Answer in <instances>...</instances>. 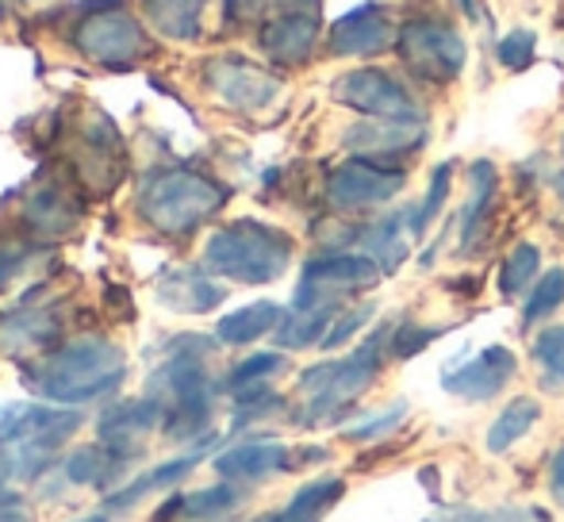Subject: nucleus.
<instances>
[{
    "mask_svg": "<svg viewBox=\"0 0 564 522\" xmlns=\"http://www.w3.org/2000/svg\"><path fill=\"white\" fill-rule=\"evenodd\" d=\"M127 373V358L116 342L108 338H74V342L58 346L54 354H46L43 361L28 366L23 381L35 395L51 403H93L100 395L116 392L119 381Z\"/></svg>",
    "mask_w": 564,
    "mask_h": 522,
    "instance_id": "1",
    "label": "nucleus"
},
{
    "mask_svg": "<svg viewBox=\"0 0 564 522\" xmlns=\"http://www.w3.org/2000/svg\"><path fill=\"white\" fill-rule=\"evenodd\" d=\"M388 342H392V327H380V330H372L354 354H346V358L304 369V377H300L304 407L296 411V426L335 423L357 395L369 392L380 373V358H384Z\"/></svg>",
    "mask_w": 564,
    "mask_h": 522,
    "instance_id": "2",
    "label": "nucleus"
},
{
    "mask_svg": "<svg viewBox=\"0 0 564 522\" xmlns=\"http://www.w3.org/2000/svg\"><path fill=\"white\" fill-rule=\"evenodd\" d=\"M227 204V188L196 170H158L139 193V211L158 235L185 239Z\"/></svg>",
    "mask_w": 564,
    "mask_h": 522,
    "instance_id": "3",
    "label": "nucleus"
},
{
    "mask_svg": "<svg viewBox=\"0 0 564 522\" xmlns=\"http://www.w3.org/2000/svg\"><path fill=\"white\" fill-rule=\"evenodd\" d=\"M204 350H212L204 338H185L177 354L154 373V400L162 403V423L170 438H196L208 431L212 423V389L208 366H204Z\"/></svg>",
    "mask_w": 564,
    "mask_h": 522,
    "instance_id": "4",
    "label": "nucleus"
},
{
    "mask_svg": "<svg viewBox=\"0 0 564 522\" xmlns=\"http://www.w3.org/2000/svg\"><path fill=\"white\" fill-rule=\"evenodd\" d=\"M292 239L281 227L258 224V219H238L219 227L204 247V265L212 273L238 284H269L289 269Z\"/></svg>",
    "mask_w": 564,
    "mask_h": 522,
    "instance_id": "5",
    "label": "nucleus"
},
{
    "mask_svg": "<svg viewBox=\"0 0 564 522\" xmlns=\"http://www.w3.org/2000/svg\"><path fill=\"white\" fill-rule=\"evenodd\" d=\"M77 426H82L77 411L31 407V403L0 411V449L8 454L12 477L20 480L39 477L46 465H54L58 449L74 438Z\"/></svg>",
    "mask_w": 564,
    "mask_h": 522,
    "instance_id": "6",
    "label": "nucleus"
},
{
    "mask_svg": "<svg viewBox=\"0 0 564 522\" xmlns=\"http://www.w3.org/2000/svg\"><path fill=\"white\" fill-rule=\"evenodd\" d=\"M384 276V269L365 254H346V250H335V254H319L304 265V276H300V289L292 307L304 312V307H330L354 292H365Z\"/></svg>",
    "mask_w": 564,
    "mask_h": 522,
    "instance_id": "7",
    "label": "nucleus"
},
{
    "mask_svg": "<svg viewBox=\"0 0 564 522\" xmlns=\"http://www.w3.org/2000/svg\"><path fill=\"white\" fill-rule=\"evenodd\" d=\"M400 54L408 69L426 81H453L465 69V39L442 20H411L400 31Z\"/></svg>",
    "mask_w": 564,
    "mask_h": 522,
    "instance_id": "8",
    "label": "nucleus"
},
{
    "mask_svg": "<svg viewBox=\"0 0 564 522\" xmlns=\"http://www.w3.org/2000/svg\"><path fill=\"white\" fill-rule=\"evenodd\" d=\"M403 185H408V173L395 165L372 162V157H349L346 165L330 173L327 200L335 211H369L400 196Z\"/></svg>",
    "mask_w": 564,
    "mask_h": 522,
    "instance_id": "9",
    "label": "nucleus"
},
{
    "mask_svg": "<svg viewBox=\"0 0 564 522\" xmlns=\"http://www.w3.org/2000/svg\"><path fill=\"white\" fill-rule=\"evenodd\" d=\"M77 46H82L85 58L123 69L147 54V35H142L139 20L123 8H97L77 28Z\"/></svg>",
    "mask_w": 564,
    "mask_h": 522,
    "instance_id": "10",
    "label": "nucleus"
},
{
    "mask_svg": "<svg viewBox=\"0 0 564 522\" xmlns=\"http://www.w3.org/2000/svg\"><path fill=\"white\" fill-rule=\"evenodd\" d=\"M335 100L365 112L369 120H423V108L415 105V97L384 69L341 74L335 81Z\"/></svg>",
    "mask_w": 564,
    "mask_h": 522,
    "instance_id": "11",
    "label": "nucleus"
},
{
    "mask_svg": "<svg viewBox=\"0 0 564 522\" xmlns=\"http://www.w3.org/2000/svg\"><path fill=\"white\" fill-rule=\"evenodd\" d=\"M208 85L224 105L238 108V112H261L276 100L281 81L265 69H258L253 62L242 58H219L208 66Z\"/></svg>",
    "mask_w": 564,
    "mask_h": 522,
    "instance_id": "12",
    "label": "nucleus"
},
{
    "mask_svg": "<svg viewBox=\"0 0 564 522\" xmlns=\"http://www.w3.org/2000/svg\"><path fill=\"white\" fill-rule=\"evenodd\" d=\"M514 373H519L514 354L507 350V346H488V350H480L460 369H446V373H442V389L460 395V400H468V403H484L503 392Z\"/></svg>",
    "mask_w": 564,
    "mask_h": 522,
    "instance_id": "13",
    "label": "nucleus"
},
{
    "mask_svg": "<svg viewBox=\"0 0 564 522\" xmlns=\"http://www.w3.org/2000/svg\"><path fill=\"white\" fill-rule=\"evenodd\" d=\"M162 418H165L162 403H158L154 395H147V400L116 403V407L105 411V418H100V446L112 449L119 461L131 465L134 457H142L150 431H154Z\"/></svg>",
    "mask_w": 564,
    "mask_h": 522,
    "instance_id": "14",
    "label": "nucleus"
},
{
    "mask_svg": "<svg viewBox=\"0 0 564 522\" xmlns=\"http://www.w3.org/2000/svg\"><path fill=\"white\" fill-rule=\"evenodd\" d=\"M292 449L281 446L273 438H250V442H238V446L224 449L216 457V472L230 485H258V480H269L276 472L292 469Z\"/></svg>",
    "mask_w": 564,
    "mask_h": 522,
    "instance_id": "15",
    "label": "nucleus"
},
{
    "mask_svg": "<svg viewBox=\"0 0 564 522\" xmlns=\"http://www.w3.org/2000/svg\"><path fill=\"white\" fill-rule=\"evenodd\" d=\"M423 142H426L423 120H369V123H354L346 131V146L357 157H372V162L415 154Z\"/></svg>",
    "mask_w": 564,
    "mask_h": 522,
    "instance_id": "16",
    "label": "nucleus"
},
{
    "mask_svg": "<svg viewBox=\"0 0 564 522\" xmlns=\"http://www.w3.org/2000/svg\"><path fill=\"white\" fill-rule=\"evenodd\" d=\"M395 39V23L388 15L384 4H361L354 12H346L341 20L330 28V51L335 54H377L384 46H392Z\"/></svg>",
    "mask_w": 564,
    "mask_h": 522,
    "instance_id": "17",
    "label": "nucleus"
},
{
    "mask_svg": "<svg viewBox=\"0 0 564 522\" xmlns=\"http://www.w3.org/2000/svg\"><path fill=\"white\" fill-rule=\"evenodd\" d=\"M315 39H319V12H292L276 15L261 28V51L276 66H300L312 58Z\"/></svg>",
    "mask_w": 564,
    "mask_h": 522,
    "instance_id": "18",
    "label": "nucleus"
},
{
    "mask_svg": "<svg viewBox=\"0 0 564 522\" xmlns=\"http://www.w3.org/2000/svg\"><path fill=\"white\" fill-rule=\"evenodd\" d=\"M242 500H246L242 488L224 480V485L200 488V492L170 496L150 522H219V519H227Z\"/></svg>",
    "mask_w": 564,
    "mask_h": 522,
    "instance_id": "19",
    "label": "nucleus"
},
{
    "mask_svg": "<svg viewBox=\"0 0 564 522\" xmlns=\"http://www.w3.org/2000/svg\"><path fill=\"white\" fill-rule=\"evenodd\" d=\"M408 235H411L408 211H400V216H384V219H372V224L354 227L349 242H354L365 258L377 261L384 273H395V269L403 265V258H408Z\"/></svg>",
    "mask_w": 564,
    "mask_h": 522,
    "instance_id": "20",
    "label": "nucleus"
},
{
    "mask_svg": "<svg viewBox=\"0 0 564 522\" xmlns=\"http://www.w3.org/2000/svg\"><path fill=\"white\" fill-rule=\"evenodd\" d=\"M224 284H216L208 273L200 269H177V273L162 276L158 281V300L173 312H185V315H200L212 312V307L224 304Z\"/></svg>",
    "mask_w": 564,
    "mask_h": 522,
    "instance_id": "21",
    "label": "nucleus"
},
{
    "mask_svg": "<svg viewBox=\"0 0 564 522\" xmlns=\"http://www.w3.org/2000/svg\"><path fill=\"white\" fill-rule=\"evenodd\" d=\"M499 196V173L491 162H473L468 165V200L465 211H460V250H473L480 242L484 227L491 219V208H496Z\"/></svg>",
    "mask_w": 564,
    "mask_h": 522,
    "instance_id": "22",
    "label": "nucleus"
},
{
    "mask_svg": "<svg viewBox=\"0 0 564 522\" xmlns=\"http://www.w3.org/2000/svg\"><path fill=\"white\" fill-rule=\"evenodd\" d=\"M196 465H200V449L173 457V461H165V465H154V469L142 472L139 480H131V485L116 488V492L108 496V508H112V511H123V508H134L139 500H147V496L165 492V488H177L181 480H185L188 472L196 469Z\"/></svg>",
    "mask_w": 564,
    "mask_h": 522,
    "instance_id": "23",
    "label": "nucleus"
},
{
    "mask_svg": "<svg viewBox=\"0 0 564 522\" xmlns=\"http://www.w3.org/2000/svg\"><path fill=\"white\" fill-rule=\"evenodd\" d=\"M281 319H284V312L273 300H258V304H246V307H238V312L224 315L216 327V338L224 346H250V342H258L261 335L281 327Z\"/></svg>",
    "mask_w": 564,
    "mask_h": 522,
    "instance_id": "24",
    "label": "nucleus"
},
{
    "mask_svg": "<svg viewBox=\"0 0 564 522\" xmlns=\"http://www.w3.org/2000/svg\"><path fill=\"white\" fill-rule=\"evenodd\" d=\"M58 335V315L51 307H20L0 319V346L4 350H35Z\"/></svg>",
    "mask_w": 564,
    "mask_h": 522,
    "instance_id": "25",
    "label": "nucleus"
},
{
    "mask_svg": "<svg viewBox=\"0 0 564 522\" xmlns=\"http://www.w3.org/2000/svg\"><path fill=\"white\" fill-rule=\"evenodd\" d=\"M62 472H66L69 485L108 488V485H119V477L127 472V461H119L112 449H105L97 442V446H85V449H77V454H69Z\"/></svg>",
    "mask_w": 564,
    "mask_h": 522,
    "instance_id": "26",
    "label": "nucleus"
},
{
    "mask_svg": "<svg viewBox=\"0 0 564 522\" xmlns=\"http://www.w3.org/2000/svg\"><path fill=\"white\" fill-rule=\"evenodd\" d=\"M147 20L154 23L158 35L165 39H196L208 0H142Z\"/></svg>",
    "mask_w": 564,
    "mask_h": 522,
    "instance_id": "27",
    "label": "nucleus"
},
{
    "mask_svg": "<svg viewBox=\"0 0 564 522\" xmlns=\"http://www.w3.org/2000/svg\"><path fill=\"white\" fill-rule=\"evenodd\" d=\"M341 492H346V480L319 477V480H312V485L300 488V492L276 511V519L281 522H323V515L341 500Z\"/></svg>",
    "mask_w": 564,
    "mask_h": 522,
    "instance_id": "28",
    "label": "nucleus"
},
{
    "mask_svg": "<svg viewBox=\"0 0 564 522\" xmlns=\"http://www.w3.org/2000/svg\"><path fill=\"white\" fill-rule=\"evenodd\" d=\"M538 418H542V403H538V400H530V395H519V400H511L503 411H499L496 423H491L488 449H491V454H507L514 442L527 438V434L534 431Z\"/></svg>",
    "mask_w": 564,
    "mask_h": 522,
    "instance_id": "29",
    "label": "nucleus"
},
{
    "mask_svg": "<svg viewBox=\"0 0 564 522\" xmlns=\"http://www.w3.org/2000/svg\"><path fill=\"white\" fill-rule=\"evenodd\" d=\"M23 219L35 235H62L77 224V208L58 193V188H39L23 208Z\"/></svg>",
    "mask_w": 564,
    "mask_h": 522,
    "instance_id": "30",
    "label": "nucleus"
},
{
    "mask_svg": "<svg viewBox=\"0 0 564 522\" xmlns=\"http://www.w3.org/2000/svg\"><path fill=\"white\" fill-rule=\"evenodd\" d=\"M538 269H542V250H538L534 242H519V247L507 254L503 269H499V292H503L507 300L527 292L530 281L538 276Z\"/></svg>",
    "mask_w": 564,
    "mask_h": 522,
    "instance_id": "31",
    "label": "nucleus"
},
{
    "mask_svg": "<svg viewBox=\"0 0 564 522\" xmlns=\"http://www.w3.org/2000/svg\"><path fill=\"white\" fill-rule=\"evenodd\" d=\"M284 366H289V361H284V354H253V358L238 361V366L230 369V377H227V389L235 392V395L261 392V389H265V381H269V377H276Z\"/></svg>",
    "mask_w": 564,
    "mask_h": 522,
    "instance_id": "32",
    "label": "nucleus"
},
{
    "mask_svg": "<svg viewBox=\"0 0 564 522\" xmlns=\"http://www.w3.org/2000/svg\"><path fill=\"white\" fill-rule=\"evenodd\" d=\"M449 185H453V162H442L438 170H434L423 204H415V208L408 211V227H411V235H415V239H419V235H426V227L438 219L442 204H446V196H449Z\"/></svg>",
    "mask_w": 564,
    "mask_h": 522,
    "instance_id": "33",
    "label": "nucleus"
},
{
    "mask_svg": "<svg viewBox=\"0 0 564 522\" xmlns=\"http://www.w3.org/2000/svg\"><path fill=\"white\" fill-rule=\"evenodd\" d=\"M545 389H564V327H545L530 346Z\"/></svg>",
    "mask_w": 564,
    "mask_h": 522,
    "instance_id": "34",
    "label": "nucleus"
},
{
    "mask_svg": "<svg viewBox=\"0 0 564 522\" xmlns=\"http://www.w3.org/2000/svg\"><path fill=\"white\" fill-rule=\"evenodd\" d=\"M564 304V269H550L545 276H538L534 289H530L527 304H522V323H538L545 315H553Z\"/></svg>",
    "mask_w": 564,
    "mask_h": 522,
    "instance_id": "35",
    "label": "nucleus"
},
{
    "mask_svg": "<svg viewBox=\"0 0 564 522\" xmlns=\"http://www.w3.org/2000/svg\"><path fill=\"white\" fill-rule=\"evenodd\" d=\"M534 51H538V35L527 28H514L507 31L503 39H499L496 46V58L503 69H511V74H519V69H527L530 62H534Z\"/></svg>",
    "mask_w": 564,
    "mask_h": 522,
    "instance_id": "36",
    "label": "nucleus"
},
{
    "mask_svg": "<svg viewBox=\"0 0 564 522\" xmlns=\"http://www.w3.org/2000/svg\"><path fill=\"white\" fill-rule=\"evenodd\" d=\"M319 0H227V15L230 20H253V15H292V12H319Z\"/></svg>",
    "mask_w": 564,
    "mask_h": 522,
    "instance_id": "37",
    "label": "nucleus"
},
{
    "mask_svg": "<svg viewBox=\"0 0 564 522\" xmlns=\"http://www.w3.org/2000/svg\"><path fill=\"white\" fill-rule=\"evenodd\" d=\"M442 335H446V327H419V323H403L400 330H392L388 350H392L395 358H415V354H423L426 346Z\"/></svg>",
    "mask_w": 564,
    "mask_h": 522,
    "instance_id": "38",
    "label": "nucleus"
},
{
    "mask_svg": "<svg viewBox=\"0 0 564 522\" xmlns=\"http://www.w3.org/2000/svg\"><path fill=\"white\" fill-rule=\"evenodd\" d=\"M408 418V403H392L388 411H380V415H369L365 423L349 426L346 438L349 442H372V438H384V434H392L395 426Z\"/></svg>",
    "mask_w": 564,
    "mask_h": 522,
    "instance_id": "39",
    "label": "nucleus"
},
{
    "mask_svg": "<svg viewBox=\"0 0 564 522\" xmlns=\"http://www.w3.org/2000/svg\"><path fill=\"white\" fill-rule=\"evenodd\" d=\"M369 319H372V304H361V307H349V312H338V319L330 323L327 338H323V350H338V346H346L349 338H354L357 330H361Z\"/></svg>",
    "mask_w": 564,
    "mask_h": 522,
    "instance_id": "40",
    "label": "nucleus"
},
{
    "mask_svg": "<svg viewBox=\"0 0 564 522\" xmlns=\"http://www.w3.org/2000/svg\"><path fill=\"white\" fill-rule=\"evenodd\" d=\"M31 258H35V250L28 242H0V289H8L28 269Z\"/></svg>",
    "mask_w": 564,
    "mask_h": 522,
    "instance_id": "41",
    "label": "nucleus"
},
{
    "mask_svg": "<svg viewBox=\"0 0 564 522\" xmlns=\"http://www.w3.org/2000/svg\"><path fill=\"white\" fill-rule=\"evenodd\" d=\"M550 492L564 508V449H557V457H553V465H550Z\"/></svg>",
    "mask_w": 564,
    "mask_h": 522,
    "instance_id": "42",
    "label": "nucleus"
},
{
    "mask_svg": "<svg viewBox=\"0 0 564 522\" xmlns=\"http://www.w3.org/2000/svg\"><path fill=\"white\" fill-rule=\"evenodd\" d=\"M453 4H457V8H460V12L476 15V0H453Z\"/></svg>",
    "mask_w": 564,
    "mask_h": 522,
    "instance_id": "43",
    "label": "nucleus"
},
{
    "mask_svg": "<svg viewBox=\"0 0 564 522\" xmlns=\"http://www.w3.org/2000/svg\"><path fill=\"white\" fill-rule=\"evenodd\" d=\"M557 200L564 204V177H557Z\"/></svg>",
    "mask_w": 564,
    "mask_h": 522,
    "instance_id": "44",
    "label": "nucleus"
},
{
    "mask_svg": "<svg viewBox=\"0 0 564 522\" xmlns=\"http://www.w3.org/2000/svg\"><path fill=\"white\" fill-rule=\"evenodd\" d=\"M82 522H108V515H89V519H82Z\"/></svg>",
    "mask_w": 564,
    "mask_h": 522,
    "instance_id": "45",
    "label": "nucleus"
}]
</instances>
